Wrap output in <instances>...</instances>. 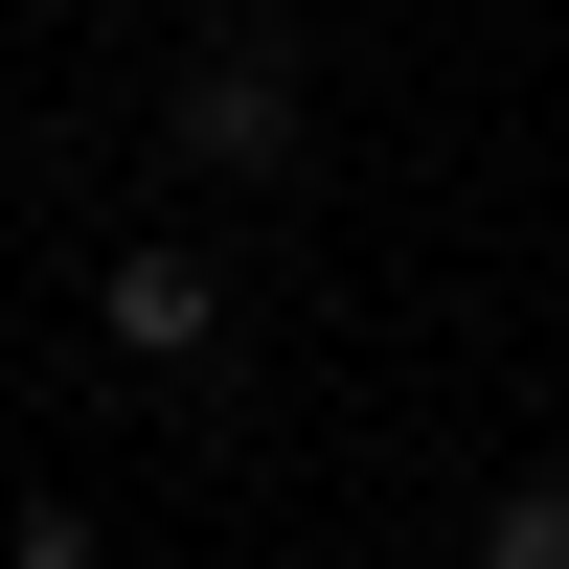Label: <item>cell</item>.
<instances>
[{"label":"cell","instance_id":"2","mask_svg":"<svg viewBox=\"0 0 569 569\" xmlns=\"http://www.w3.org/2000/svg\"><path fill=\"white\" fill-rule=\"evenodd\" d=\"M91 319H114V365H206V342H228L206 251H114V297H91Z\"/></svg>","mask_w":569,"mask_h":569},{"label":"cell","instance_id":"1","mask_svg":"<svg viewBox=\"0 0 569 569\" xmlns=\"http://www.w3.org/2000/svg\"><path fill=\"white\" fill-rule=\"evenodd\" d=\"M160 137H182V160H206V182H273V160H297V46H206Z\"/></svg>","mask_w":569,"mask_h":569},{"label":"cell","instance_id":"3","mask_svg":"<svg viewBox=\"0 0 569 569\" xmlns=\"http://www.w3.org/2000/svg\"><path fill=\"white\" fill-rule=\"evenodd\" d=\"M479 569H569V479H525V501H479Z\"/></svg>","mask_w":569,"mask_h":569}]
</instances>
